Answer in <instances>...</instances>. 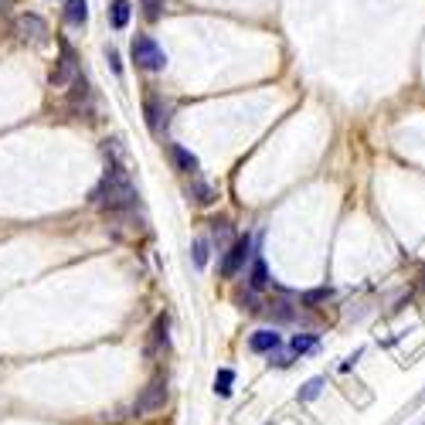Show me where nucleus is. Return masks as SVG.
<instances>
[{"mask_svg":"<svg viewBox=\"0 0 425 425\" xmlns=\"http://www.w3.org/2000/svg\"><path fill=\"white\" fill-rule=\"evenodd\" d=\"M194 266H198V269H204V266H208V242H204V238H201V242H194Z\"/></svg>","mask_w":425,"mask_h":425,"instance_id":"obj_17","label":"nucleus"},{"mask_svg":"<svg viewBox=\"0 0 425 425\" xmlns=\"http://www.w3.org/2000/svg\"><path fill=\"white\" fill-rule=\"evenodd\" d=\"M313 347H317V337H310V334H296L289 340V350H293V354H306V350H313Z\"/></svg>","mask_w":425,"mask_h":425,"instance_id":"obj_15","label":"nucleus"},{"mask_svg":"<svg viewBox=\"0 0 425 425\" xmlns=\"http://www.w3.org/2000/svg\"><path fill=\"white\" fill-rule=\"evenodd\" d=\"M65 21H68L72 28H85V21H89V4H85V0H65Z\"/></svg>","mask_w":425,"mask_h":425,"instance_id":"obj_10","label":"nucleus"},{"mask_svg":"<svg viewBox=\"0 0 425 425\" xmlns=\"http://www.w3.org/2000/svg\"><path fill=\"white\" fill-rule=\"evenodd\" d=\"M143 112H147V126H150L153 133H160V130L167 126V106H164V99H160V95H147Z\"/></svg>","mask_w":425,"mask_h":425,"instance_id":"obj_7","label":"nucleus"},{"mask_svg":"<svg viewBox=\"0 0 425 425\" xmlns=\"http://www.w3.org/2000/svg\"><path fill=\"white\" fill-rule=\"evenodd\" d=\"M11 7H14L11 0H0V24H7V21H11Z\"/></svg>","mask_w":425,"mask_h":425,"instance_id":"obj_20","label":"nucleus"},{"mask_svg":"<svg viewBox=\"0 0 425 425\" xmlns=\"http://www.w3.org/2000/svg\"><path fill=\"white\" fill-rule=\"evenodd\" d=\"M248 258H252V238L242 235V238H235L231 248H228L225 262H221V276H225V279H235V276L245 269V262H248Z\"/></svg>","mask_w":425,"mask_h":425,"instance_id":"obj_4","label":"nucleus"},{"mask_svg":"<svg viewBox=\"0 0 425 425\" xmlns=\"http://www.w3.org/2000/svg\"><path fill=\"white\" fill-rule=\"evenodd\" d=\"M231 384H235V371H231V367H221V371L214 374V395L228 398L231 395Z\"/></svg>","mask_w":425,"mask_h":425,"instance_id":"obj_13","label":"nucleus"},{"mask_svg":"<svg viewBox=\"0 0 425 425\" xmlns=\"http://www.w3.org/2000/svg\"><path fill=\"white\" fill-rule=\"evenodd\" d=\"M130 51H133V61H137L143 72H164L167 68V51L157 45L150 34H137Z\"/></svg>","mask_w":425,"mask_h":425,"instance_id":"obj_2","label":"nucleus"},{"mask_svg":"<svg viewBox=\"0 0 425 425\" xmlns=\"http://www.w3.org/2000/svg\"><path fill=\"white\" fill-rule=\"evenodd\" d=\"M279 344H283V337L276 330H256L248 337V350H256V354H273V350H279Z\"/></svg>","mask_w":425,"mask_h":425,"instance_id":"obj_9","label":"nucleus"},{"mask_svg":"<svg viewBox=\"0 0 425 425\" xmlns=\"http://www.w3.org/2000/svg\"><path fill=\"white\" fill-rule=\"evenodd\" d=\"M106 58H109V65H112V72H116V75H122V61H120V51H116V48H112V45H106Z\"/></svg>","mask_w":425,"mask_h":425,"instance_id":"obj_19","label":"nucleus"},{"mask_svg":"<svg viewBox=\"0 0 425 425\" xmlns=\"http://www.w3.org/2000/svg\"><path fill=\"white\" fill-rule=\"evenodd\" d=\"M92 204H99L106 211H126V208L137 204V187H133V181L126 177V170L120 164H109L106 177L92 191Z\"/></svg>","mask_w":425,"mask_h":425,"instance_id":"obj_1","label":"nucleus"},{"mask_svg":"<svg viewBox=\"0 0 425 425\" xmlns=\"http://www.w3.org/2000/svg\"><path fill=\"white\" fill-rule=\"evenodd\" d=\"M167 153H170V160H174V167L181 170V174H191V177H198L201 164H198V157H194L191 150H184L181 143H170Z\"/></svg>","mask_w":425,"mask_h":425,"instance_id":"obj_8","label":"nucleus"},{"mask_svg":"<svg viewBox=\"0 0 425 425\" xmlns=\"http://www.w3.org/2000/svg\"><path fill=\"white\" fill-rule=\"evenodd\" d=\"M14 34L21 38V41H31V45H45V41H48L45 17H38V14H17L14 17Z\"/></svg>","mask_w":425,"mask_h":425,"instance_id":"obj_5","label":"nucleus"},{"mask_svg":"<svg viewBox=\"0 0 425 425\" xmlns=\"http://www.w3.org/2000/svg\"><path fill=\"white\" fill-rule=\"evenodd\" d=\"M164 405H167V378H153L143 388V395L137 398V411L140 415H153V411H160Z\"/></svg>","mask_w":425,"mask_h":425,"instance_id":"obj_6","label":"nucleus"},{"mask_svg":"<svg viewBox=\"0 0 425 425\" xmlns=\"http://www.w3.org/2000/svg\"><path fill=\"white\" fill-rule=\"evenodd\" d=\"M160 7H164V0H143V14H147V21H157V17H160Z\"/></svg>","mask_w":425,"mask_h":425,"instance_id":"obj_18","label":"nucleus"},{"mask_svg":"<svg viewBox=\"0 0 425 425\" xmlns=\"http://www.w3.org/2000/svg\"><path fill=\"white\" fill-rule=\"evenodd\" d=\"M130 14H133V4H130V0H112V4H109V21H112L116 31H122L130 24Z\"/></svg>","mask_w":425,"mask_h":425,"instance_id":"obj_11","label":"nucleus"},{"mask_svg":"<svg viewBox=\"0 0 425 425\" xmlns=\"http://www.w3.org/2000/svg\"><path fill=\"white\" fill-rule=\"evenodd\" d=\"M187 194L194 198V204H211V201H214V191L208 187V184H201V181L191 184V191H187Z\"/></svg>","mask_w":425,"mask_h":425,"instance_id":"obj_14","label":"nucleus"},{"mask_svg":"<svg viewBox=\"0 0 425 425\" xmlns=\"http://www.w3.org/2000/svg\"><path fill=\"white\" fill-rule=\"evenodd\" d=\"M320 392H323V378H310L300 388V402H313V398H320Z\"/></svg>","mask_w":425,"mask_h":425,"instance_id":"obj_16","label":"nucleus"},{"mask_svg":"<svg viewBox=\"0 0 425 425\" xmlns=\"http://www.w3.org/2000/svg\"><path fill=\"white\" fill-rule=\"evenodd\" d=\"M269 283V273H266V258L252 256V273H248V289H262Z\"/></svg>","mask_w":425,"mask_h":425,"instance_id":"obj_12","label":"nucleus"},{"mask_svg":"<svg viewBox=\"0 0 425 425\" xmlns=\"http://www.w3.org/2000/svg\"><path fill=\"white\" fill-rule=\"evenodd\" d=\"M61 45V55H58V65L51 72V89H65V85H75L78 82V58L68 41H58Z\"/></svg>","mask_w":425,"mask_h":425,"instance_id":"obj_3","label":"nucleus"}]
</instances>
